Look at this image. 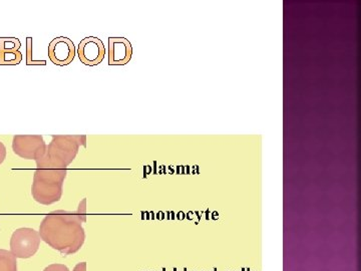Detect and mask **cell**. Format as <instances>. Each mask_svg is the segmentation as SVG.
<instances>
[{
    "label": "cell",
    "mask_w": 361,
    "mask_h": 271,
    "mask_svg": "<svg viewBox=\"0 0 361 271\" xmlns=\"http://www.w3.org/2000/svg\"><path fill=\"white\" fill-rule=\"evenodd\" d=\"M40 239L63 255L77 253L84 246L85 232L77 212L52 211L39 226Z\"/></svg>",
    "instance_id": "6da1fadb"
},
{
    "label": "cell",
    "mask_w": 361,
    "mask_h": 271,
    "mask_svg": "<svg viewBox=\"0 0 361 271\" xmlns=\"http://www.w3.org/2000/svg\"><path fill=\"white\" fill-rule=\"evenodd\" d=\"M80 146H87L85 136H52L44 157L35 161L37 169L65 170L75 160Z\"/></svg>",
    "instance_id": "7a4b0ae2"
},
{
    "label": "cell",
    "mask_w": 361,
    "mask_h": 271,
    "mask_svg": "<svg viewBox=\"0 0 361 271\" xmlns=\"http://www.w3.org/2000/svg\"><path fill=\"white\" fill-rule=\"evenodd\" d=\"M66 175V169H37L32 186L33 199L42 205H51L61 200Z\"/></svg>",
    "instance_id": "3957f363"
},
{
    "label": "cell",
    "mask_w": 361,
    "mask_h": 271,
    "mask_svg": "<svg viewBox=\"0 0 361 271\" xmlns=\"http://www.w3.org/2000/svg\"><path fill=\"white\" fill-rule=\"evenodd\" d=\"M40 242L39 231L33 228H20L11 236V252L16 258H30L39 251Z\"/></svg>",
    "instance_id": "277c9868"
},
{
    "label": "cell",
    "mask_w": 361,
    "mask_h": 271,
    "mask_svg": "<svg viewBox=\"0 0 361 271\" xmlns=\"http://www.w3.org/2000/svg\"><path fill=\"white\" fill-rule=\"evenodd\" d=\"M13 149L20 158L37 161L47 152V144L42 136H14Z\"/></svg>",
    "instance_id": "5b68a950"
},
{
    "label": "cell",
    "mask_w": 361,
    "mask_h": 271,
    "mask_svg": "<svg viewBox=\"0 0 361 271\" xmlns=\"http://www.w3.org/2000/svg\"><path fill=\"white\" fill-rule=\"evenodd\" d=\"M78 58L85 66H97L103 61L106 49L101 40L97 37H85L78 44Z\"/></svg>",
    "instance_id": "8992f818"
},
{
    "label": "cell",
    "mask_w": 361,
    "mask_h": 271,
    "mask_svg": "<svg viewBox=\"0 0 361 271\" xmlns=\"http://www.w3.org/2000/svg\"><path fill=\"white\" fill-rule=\"evenodd\" d=\"M75 56V47L68 37H56L49 47V56L56 66H68Z\"/></svg>",
    "instance_id": "52a82bcc"
},
{
    "label": "cell",
    "mask_w": 361,
    "mask_h": 271,
    "mask_svg": "<svg viewBox=\"0 0 361 271\" xmlns=\"http://www.w3.org/2000/svg\"><path fill=\"white\" fill-rule=\"evenodd\" d=\"M133 49L129 40L123 37L109 39V65L123 66L132 58Z\"/></svg>",
    "instance_id": "ba28073f"
},
{
    "label": "cell",
    "mask_w": 361,
    "mask_h": 271,
    "mask_svg": "<svg viewBox=\"0 0 361 271\" xmlns=\"http://www.w3.org/2000/svg\"><path fill=\"white\" fill-rule=\"evenodd\" d=\"M20 49V40L0 37V66L18 65L23 59Z\"/></svg>",
    "instance_id": "9c48e42d"
},
{
    "label": "cell",
    "mask_w": 361,
    "mask_h": 271,
    "mask_svg": "<svg viewBox=\"0 0 361 271\" xmlns=\"http://www.w3.org/2000/svg\"><path fill=\"white\" fill-rule=\"evenodd\" d=\"M0 271H18V258L11 251L0 249Z\"/></svg>",
    "instance_id": "30bf717a"
},
{
    "label": "cell",
    "mask_w": 361,
    "mask_h": 271,
    "mask_svg": "<svg viewBox=\"0 0 361 271\" xmlns=\"http://www.w3.org/2000/svg\"><path fill=\"white\" fill-rule=\"evenodd\" d=\"M44 271H71L70 268L65 265H61V263H54V265H51L47 266V267L44 268Z\"/></svg>",
    "instance_id": "8fae6325"
},
{
    "label": "cell",
    "mask_w": 361,
    "mask_h": 271,
    "mask_svg": "<svg viewBox=\"0 0 361 271\" xmlns=\"http://www.w3.org/2000/svg\"><path fill=\"white\" fill-rule=\"evenodd\" d=\"M27 65H33L32 61V39L27 37Z\"/></svg>",
    "instance_id": "7c38bea8"
},
{
    "label": "cell",
    "mask_w": 361,
    "mask_h": 271,
    "mask_svg": "<svg viewBox=\"0 0 361 271\" xmlns=\"http://www.w3.org/2000/svg\"><path fill=\"white\" fill-rule=\"evenodd\" d=\"M6 157V148L4 143L0 142V165L4 163V159Z\"/></svg>",
    "instance_id": "4fadbf2b"
},
{
    "label": "cell",
    "mask_w": 361,
    "mask_h": 271,
    "mask_svg": "<svg viewBox=\"0 0 361 271\" xmlns=\"http://www.w3.org/2000/svg\"><path fill=\"white\" fill-rule=\"evenodd\" d=\"M73 271H87V263H80L73 268Z\"/></svg>",
    "instance_id": "5bb4252c"
},
{
    "label": "cell",
    "mask_w": 361,
    "mask_h": 271,
    "mask_svg": "<svg viewBox=\"0 0 361 271\" xmlns=\"http://www.w3.org/2000/svg\"><path fill=\"white\" fill-rule=\"evenodd\" d=\"M211 214H212V216H210L211 219L217 220L218 218H219V213L216 212V211H215V212H213Z\"/></svg>",
    "instance_id": "9a60e30c"
},
{
    "label": "cell",
    "mask_w": 361,
    "mask_h": 271,
    "mask_svg": "<svg viewBox=\"0 0 361 271\" xmlns=\"http://www.w3.org/2000/svg\"><path fill=\"white\" fill-rule=\"evenodd\" d=\"M206 214H207V215H206V219H207V220L210 219V214H211L210 211L207 210Z\"/></svg>",
    "instance_id": "2e32d148"
},
{
    "label": "cell",
    "mask_w": 361,
    "mask_h": 271,
    "mask_svg": "<svg viewBox=\"0 0 361 271\" xmlns=\"http://www.w3.org/2000/svg\"><path fill=\"white\" fill-rule=\"evenodd\" d=\"M241 271H246V268H242Z\"/></svg>",
    "instance_id": "e0dca14e"
},
{
    "label": "cell",
    "mask_w": 361,
    "mask_h": 271,
    "mask_svg": "<svg viewBox=\"0 0 361 271\" xmlns=\"http://www.w3.org/2000/svg\"><path fill=\"white\" fill-rule=\"evenodd\" d=\"M246 271H251L250 268H246Z\"/></svg>",
    "instance_id": "ac0fdd59"
},
{
    "label": "cell",
    "mask_w": 361,
    "mask_h": 271,
    "mask_svg": "<svg viewBox=\"0 0 361 271\" xmlns=\"http://www.w3.org/2000/svg\"><path fill=\"white\" fill-rule=\"evenodd\" d=\"M213 271H217V268H214V270Z\"/></svg>",
    "instance_id": "d6986e66"
},
{
    "label": "cell",
    "mask_w": 361,
    "mask_h": 271,
    "mask_svg": "<svg viewBox=\"0 0 361 271\" xmlns=\"http://www.w3.org/2000/svg\"><path fill=\"white\" fill-rule=\"evenodd\" d=\"M184 271H187L186 268H185V270Z\"/></svg>",
    "instance_id": "ffe728a7"
}]
</instances>
